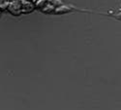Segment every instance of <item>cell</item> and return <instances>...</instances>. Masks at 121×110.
<instances>
[{
  "label": "cell",
  "mask_w": 121,
  "mask_h": 110,
  "mask_svg": "<svg viewBox=\"0 0 121 110\" xmlns=\"http://www.w3.org/2000/svg\"><path fill=\"white\" fill-rule=\"evenodd\" d=\"M7 11L14 17H19L22 15L21 0H12V1H9Z\"/></svg>",
  "instance_id": "cell-1"
},
{
  "label": "cell",
  "mask_w": 121,
  "mask_h": 110,
  "mask_svg": "<svg viewBox=\"0 0 121 110\" xmlns=\"http://www.w3.org/2000/svg\"><path fill=\"white\" fill-rule=\"evenodd\" d=\"M22 14H31L35 11L34 3L31 0H21Z\"/></svg>",
  "instance_id": "cell-2"
},
{
  "label": "cell",
  "mask_w": 121,
  "mask_h": 110,
  "mask_svg": "<svg viewBox=\"0 0 121 110\" xmlns=\"http://www.w3.org/2000/svg\"><path fill=\"white\" fill-rule=\"evenodd\" d=\"M54 11H55V7L52 6V4L48 3L42 10L41 12L44 13V14H47V15H50V14H54Z\"/></svg>",
  "instance_id": "cell-3"
},
{
  "label": "cell",
  "mask_w": 121,
  "mask_h": 110,
  "mask_svg": "<svg viewBox=\"0 0 121 110\" xmlns=\"http://www.w3.org/2000/svg\"><path fill=\"white\" fill-rule=\"evenodd\" d=\"M33 3H34L35 10L41 11V10L48 4V0H35V1H33Z\"/></svg>",
  "instance_id": "cell-4"
},
{
  "label": "cell",
  "mask_w": 121,
  "mask_h": 110,
  "mask_svg": "<svg viewBox=\"0 0 121 110\" xmlns=\"http://www.w3.org/2000/svg\"><path fill=\"white\" fill-rule=\"evenodd\" d=\"M48 3L52 4V5L54 6L55 8H56V7H59L60 5H62V4H64V3L62 2V0H48Z\"/></svg>",
  "instance_id": "cell-5"
},
{
  "label": "cell",
  "mask_w": 121,
  "mask_h": 110,
  "mask_svg": "<svg viewBox=\"0 0 121 110\" xmlns=\"http://www.w3.org/2000/svg\"><path fill=\"white\" fill-rule=\"evenodd\" d=\"M0 16H1V12H0Z\"/></svg>",
  "instance_id": "cell-6"
}]
</instances>
